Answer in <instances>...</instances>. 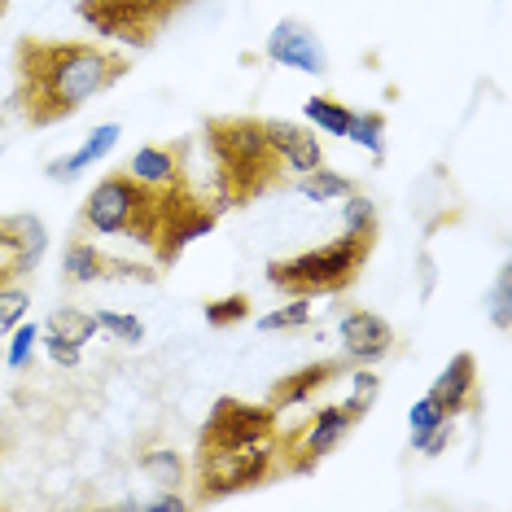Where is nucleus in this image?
I'll return each mask as SVG.
<instances>
[{
  "label": "nucleus",
  "instance_id": "f257e3e1",
  "mask_svg": "<svg viewBox=\"0 0 512 512\" xmlns=\"http://www.w3.org/2000/svg\"><path fill=\"white\" fill-rule=\"evenodd\" d=\"M132 75V57L101 40L22 36L14 44V92L9 110L27 127H53L75 119L92 97Z\"/></svg>",
  "mask_w": 512,
  "mask_h": 512
},
{
  "label": "nucleus",
  "instance_id": "f03ea898",
  "mask_svg": "<svg viewBox=\"0 0 512 512\" xmlns=\"http://www.w3.org/2000/svg\"><path fill=\"white\" fill-rule=\"evenodd\" d=\"M202 149L211 162V193L219 211L250 206L285 184V167L267 145L263 119L254 114H211L202 123Z\"/></svg>",
  "mask_w": 512,
  "mask_h": 512
},
{
  "label": "nucleus",
  "instance_id": "7ed1b4c3",
  "mask_svg": "<svg viewBox=\"0 0 512 512\" xmlns=\"http://www.w3.org/2000/svg\"><path fill=\"white\" fill-rule=\"evenodd\" d=\"M372 250H377V232H346L333 241H324L316 250L289 254V259L267 263V285L281 289L285 298H324L342 294L359 281V272L368 267Z\"/></svg>",
  "mask_w": 512,
  "mask_h": 512
},
{
  "label": "nucleus",
  "instance_id": "20e7f679",
  "mask_svg": "<svg viewBox=\"0 0 512 512\" xmlns=\"http://www.w3.org/2000/svg\"><path fill=\"white\" fill-rule=\"evenodd\" d=\"M281 473V451L276 438L246 442V447H228V451H197L193 456V499L189 504H219V499L259 491V486L276 482Z\"/></svg>",
  "mask_w": 512,
  "mask_h": 512
},
{
  "label": "nucleus",
  "instance_id": "39448f33",
  "mask_svg": "<svg viewBox=\"0 0 512 512\" xmlns=\"http://www.w3.org/2000/svg\"><path fill=\"white\" fill-rule=\"evenodd\" d=\"M197 0H79L75 18L97 31V40H114L123 49H154L167 22Z\"/></svg>",
  "mask_w": 512,
  "mask_h": 512
},
{
  "label": "nucleus",
  "instance_id": "423d86ee",
  "mask_svg": "<svg viewBox=\"0 0 512 512\" xmlns=\"http://www.w3.org/2000/svg\"><path fill=\"white\" fill-rule=\"evenodd\" d=\"M364 421V412L351 403H324L311 412L307 425H294L276 434V451H281V473L298 477V473H316L324 460L333 456L337 447L346 442V434Z\"/></svg>",
  "mask_w": 512,
  "mask_h": 512
},
{
  "label": "nucleus",
  "instance_id": "0eeeda50",
  "mask_svg": "<svg viewBox=\"0 0 512 512\" xmlns=\"http://www.w3.org/2000/svg\"><path fill=\"white\" fill-rule=\"evenodd\" d=\"M141 202H145V189L123 167L106 171L88 189L84 206H79V232H88V237H136Z\"/></svg>",
  "mask_w": 512,
  "mask_h": 512
},
{
  "label": "nucleus",
  "instance_id": "6e6552de",
  "mask_svg": "<svg viewBox=\"0 0 512 512\" xmlns=\"http://www.w3.org/2000/svg\"><path fill=\"white\" fill-rule=\"evenodd\" d=\"M276 434H281V412L272 403H250L224 394V399L211 403V416H206L202 434H197V451H228Z\"/></svg>",
  "mask_w": 512,
  "mask_h": 512
},
{
  "label": "nucleus",
  "instance_id": "1a4fd4ad",
  "mask_svg": "<svg viewBox=\"0 0 512 512\" xmlns=\"http://www.w3.org/2000/svg\"><path fill=\"white\" fill-rule=\"evenodd\" d=\"M263 57L276 66H289V71H302V75H316L324 79L329 75V49H324L320 31L302 18H281L272 27V36L263 40Z\"/></svg>",
  "mask_w": 512,
  "mask_h": 512
},
{
  "label": "nucleus",
  "instance_id": "9d476101",
  "mask_svg": "<svg viewBox=\"0 0 512 512\" xmlns=\"http://www.w3.org/2000/svg\"><path fill=\"white\" fill-rule=\"evenodd\" d=\"M193 149H197L193 136H180V141L167 145H141L123 162V171L145 189H167V184L193 180Z\"/></svg>",
  "mask_w": 512,
  "mask_h": 512
},
{
  "label": "nucleus",
  "instance_id": "9b49d317",
  "mask_svg": "<svg viewBox=\"0 0 512 512\" xmlns=\"http://www.w3.org/2000/svg\"><path fill=\"white\" fill-rule=\"evenodd\" d=\"M337 337H342V355L351 364H381V359L394 355V329L377 311H364V307L346 311L337 320Z\"/></svg>",
  "mask_w": 512,
  "mask_h": 512
},
{
  "label": "nucleus",
  "instance_id": "f8f14e48",
  "mask_svg": "<svg viewBox=\"0 0 512 512\" xmlns=\"http://www.w3.org/2000/svg\"><path fill=\"white\" fill-rule=\"evenodd\" d=\"M44 250H49V228L40 215H0V267L14 276L36 272Z\"/></svg>",
  "mask_w": 512,
  "mask_h": 512
},
{
  "label": "nucleus",
  "instance_id": "ddd939ff",
  "mask_svg": "<svg viewBox=\"0 0 512 512\" xmlns=\"http://www.w3.org/2000/svg\"><path fill=\"white\" fill-rule=\"evenodd\" d=\"M429 399L438 403L442 416H464V412H482V377H477V359L473 351H460L447 368L434 377Z\"/></svg>",
  "mask_w": 512,
  "mask_h": 512
},
{
  "label": "nucleus",
  "instance_id": "4468645a",
  "mask_svg": "<svg viewBox=\"0 0 512 512\" xmlns=\"http://www.w3.org/2000/svg\"><path fill=\"white\" fill-rule=\"evenodd\" d=\"M346 368H351V359H316V364L307 368H294L289 377H281L272 390H267V403L276 407V412H298V407H307L324 386H333L337 377H346Z\"/></svg>",
  "mask_w": 512,
  "mask_h": 512
},
{
  "label": "nucleus",
  "instance_id": "2eb2a0df",
  "mask_svg": "<svg viewBox=\"0 0 512 512\" xmlns=\"http://www.w3.org/2000/svg\"><path fill=\"white\" fill-rule=\"evenodd\" d=\"M263 132H267V145H272V154L281 158L285 171H294V176H307V171L324 167V145H320L316 132H307V123L263 119Z\"/></svg>",
  "mask_w": 512,
  "mask_h": 512
},
{
  "label": "nucleus",
  "instance_id": "dca6fc26",
  "mask_svg": "<svg viewBox=\"0 0 512 512\" xmlns=\"http://www.w3.org/2000/svg\"><path fill=\"white\" fill-rule=\"evenodd\" d=\"M119 136H123V127H119V123H101V127H92V132H88V141L79 145L75 154L53 158L49 167H44V176H49L53 184H71V180H79L88 167H97L101 158H110V154H114V145H119Z\"/></svg>",
  "mask_w": 512,
  "mask_h": 512
},
{
  "label": "nucleus",
  "instance_id": "f3484780",
  "mask_svg": "<svg viewBox=\"0 0 512 512\" xmlns=\"http://www.w3.org/2000/svg\"><path fill=\"white\" fill-rule=\"evenodd\" d=\"M110 276V254L97 241H71L62 254V281L84 289V285H101Z\"/></svg>",
  "mask_w": 512,
  "mask_h": 512
},
{
  "label": "nucleus",
  "instance_id": "a211bd4d",
  "mask_svg": "<svg viewBox=\"0 0 512 512\" xmlns=\"http://www.w3.org/2000/svg\"><path fill=\"white\" fill-rule=\"evenodd\" d=\"M136 464H141V473L158 491H184V486H189V460H184L176 447H149V451H141Z\"/></svg>",
  "mask_w": 512,
  "mask_h": 512
},
{
  "label": "nucleus",
  "instance_id": "6ab92c4d",
  "mask_svg": "<svg viewBox=\"0 0 512 512\" xmlns=\"http://www.w3.org/2000/svg\"><path fill=\"white\" fill-rule=\"evenodd\" d=\"M302 114H307V123L316 127V132H329L337 141H346V136H351V123H355V110L342 106L337 97H307Z\"/></svg>",
  "mask_w": 512,
  "mask_h": 512
},
{
  "label": "nucleus",
  "instance_id": "aec40b11",
  "mask_svg": "<svg viewBox=\"0 0 512 512\" xmlns=\"http://www.w3.org/2000/svg\"><path fill=\"white\" fill-rule=\"evenodd\" d=\"M298 193L307 197V202H342V197L355 193V180L333 167H316V171H307V176H298Z\"/></svg>",
  "mask_w": 512,
  "mask_h": 512
},
{
  "label": "nucleus",
  "instance_id": "412c9836",
  "mask_svg": "<svg viewBox=\"0 0 512 512\" xmlns=\"http://www.w3.org/2000/svg\"><path fill=\"white\" fill-rule=\"evenodd\" d=\"M44 333H57L62 342L88 346L92 337H97V316H88V311H79V307H57V311H49V320H44Z\"/></svg>",
  "mask_w": 512,
  "mask_h": 512
},
{
  "label": "nucleus",
  "instance_id": "4be33fe9",
  "mask_svg": "<svg viewBox=\"0 0 512 512\" xmlns=\"http://www.w3.org/2000/svg\"><path fill=\"white\" fill-rule=\"evenodd\" d=\"M351 145L368 149L372 158H386V114L381 110H355V123H351V136H346Z\"/></svg>",
  "mask_w": 512,
  "mask_h": 512
},
{
  "label": "nucleus",
  "instance_id": "5701e85b",
  "mask_svg": "<svg viewBox=\"0 0 512 512\" xmlns=\"http://www.w3.org/2000/svg\"><path fill=\"white\" fill-rule=\"evenodd\" d=\"M311 324V298H289L285 307L267 311V316L254 320L259 333H294V329H307Z\"/></svg>",
  "mask_w": 512,
  "mask_h": 512
},
{
  "label": "nucleus",
  "instance_id": "b1692460",
  "mask_svg": "<svg viewBox=\"0 0 512 512\" xmlns=\"http://www.w3.org/2000/svg\"><path fill=\"white\" fill-rule=\"evenodd\" d=\"M346 381H351V394H346V403L359 407V412H372L381 399V377H377V364H355L346 368Z\"/></svg>",
  "mask_w": 512,
  "mask_h": 512
},
{
  "label": "nucleus",
  "instance_id": "393cba45",
  "mask_svg": "<svg viewBox=\"0 0 512 512\" xmlns=\"http://www.w3.org/2000/svg\"><path fill=\"white\" fill-rule=\"evenodd\" d=\"M202 320L211 329H237L241 320H250V294H224V298H211L202 307Z\"/></svg>",
  "mask_w": 512,
  "mask_h": 512
},
{
  "label": "nucleus",
  "instance_id": "a878e982",
  "mask_svg": "<svg viewBox=\"0 0 512 512\" xmlns=\"http://www.w3.org/2000/svg\"><path fill=\"white\" fill-rule=\"evenodd\" d=\"M342 228H346V232H377V237H381L377 202H372V197H364V193L342 197Z\"/></svg>",
  "mask_w": 512,
  "mask_h": 512
},
{
  "label": "nucleus",
  "instance_id": "bb28decb",
  "mask_svg": "<svg viewBox=\"0 0 512 512\" xmlns=\"http://www.w3.org/2000/svg\"><path fill=\"white\" fill-rule=\"evenodd\" d=\"M36 342H40V324H31V320H22L14 333H9V351H5V364L22 372V368H31V355H36Z\"/></svg>",
  "mask_w": 512,
  "mask_h": 512
},
{
  "label": "nucleus",
  "instance_id": "cd10ccee",
  "mask_svg": "<svg viewBox=\"0 0 512 512\" xmlns=\"http://www.w3.org/2000/svg\"><path fill=\"white\" fill-rule=\"evenodd\" d=\"M27 307H31V294L18 281L0 285V333H14L27 320Z\"/></svg>",
  "mask_w": 512,
  "mask_h": 512
},
{
  "label": "nucleus",
  "instance_id": "c85d7f7f",
  "mask_svg": "<svg viewBox=\"0 0 512 512\" xmlns=\"http://www.w3.org/2000/svg\"><path fill=\"white\" fill-rule=\"evenodd\" d=\"M491 324L499 333L512 329V267L508 263L495 272V285H491Z\"/></svg>",
  "mask_w": 512,
  "mask_h": 512
},
{
  "label": "nucleus",
  "instance_id": "c756f323",
  "mask_svg": "<svg viewBox=\"0 0 512 512\" xmlns=\"http://www.w3.org/2000/svg\"><path fill=\"white\" fill-rule=\"evenodd\" d=\"M97 329H106L114 342H127V346L145 342V324L136 316H123V311H97Z\"/></svg>",
  "mask_w": 512,
  "mask_h": 512
},
{
  "label": "nucleus",
  "instance_id": "7c9ffc66",
  "mask_svg": "<svg viewBox=\"0 0 512 512\" xmlns=\"http://www.w3.org/2000/svg\"><path fill=\"white\" fill-rule=\"evenodd\" d=\"M447 447H451V416H447V421H438L434 429L412 434V451H416V456H442Z\"/></svg>",
  "mask_w": 512,
  "mask_h": 512
},
{
  "label": "nucleus",
  "instance_id": "2f4dec72",
  "mask_svg": "<svg viewBox=\"0 0 512 512\" xmlns=\"http://www.w3.org/2000/svg\"><path fill=\"white\" fill-rule=\"evenodd\" d=\"M40 342H44V355H49L57 368H79V359H84V346L62 342V337H57V333H44Z\"/></svg>",
  "mask_w": 512,
  "mask_h": 512
},
{
  "label": "nucleus",
  "instance_id": "473e14b6",
  "mask_svg": "<svg viewBox=\"0 0 512 512\" xmlns=\"http://www.w3.org/2000/svg\"><path fill=\"white\" fill-rule=\"evenodd\" d=\"M438 421H447V416L438 412V403L429 399V394H425V399H416L412 412H407V429H412V434H421V429H434Z\"/></svg>",
  "mask_w": 512,
  "mask_h": 512
},
{
  "label": "nucleus",
  "instance_id": "72a5a7b5",
  "mask_svg": "<svg viewBox=\"0 0 512 512\" xmlns=\"http://www.w3.org/2000/svg\"><path fill=\"white\" fill-rule=\"evenodd\" d=\"M136 508H145V512H184V508H189V495H180V491H158L154 499H145V504H136Z\"/></svg>",
  "mask_w": 512,
  "mask_h": 512
},
{
  "label": "nucleus",
  "instance_id": "f704fd0d",
  "mask_svg": "<svg viewBox=\"0 0 512 512\" xmlns=\"http://www.w3.org/2000/svg\"><path fill=\"white\" fill-rule=\"evenodd\" d=\"M421 276H425V289H421V294H429V289H434V259H429V254H421Z\"/></svg>",
  "mask_w": 512,
  "mask_h": 512
},
{
  "label": "nucleus",
  "instance_id": "c9c22d12",
  "mask_svg": "<svg viewBox=\"0 0 512 512\" xmlns=\"http://www.w3.org/2000/svg\"><path fill=\"white\" fill-rule=\"evenodd\" d=\"M5 447H9V425L0 421V460H5Z\"/></svg>",
  "mask_w": 512,
  "mask_h": 512
},
{
  "label": "nucleus",
  "instance_id": "e433bc0d",
  "mask_svg": "<svg viewBox=\"0 0 512 512\" xmlns=\"http://www.w3.org/2000/svg\"><path fill=\"white\" fill-rule=\"evenodd\" d=\"M5 9H9V0H0V18H5Z\"/></svg>",
  "mask_w": 512,
  "mask_h": 512
},
{
  "label": "nucleus",
  "instance_id": "4c0bfd02",
  "mask_svg": "<svg viewBox=\"0 0 512 512\" xmlns=\"http://www.w3.org/2000/svg\"><path fill=\"white\" fill-rule=\"evenodd\" d=\"M0 127H5V114H0Z\"/></svg>",
  "mask_w": 512,
  "mask_h": 512
}]
</instances>
